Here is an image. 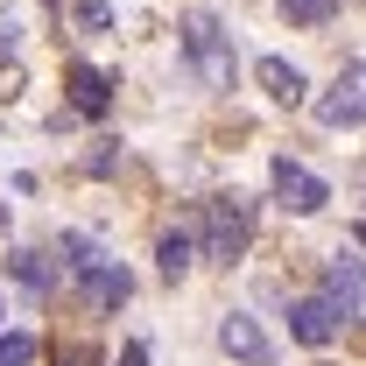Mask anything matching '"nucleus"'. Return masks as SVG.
<instances>
[{"mask_svg": "<svg viewBox=\"0 0 366 366\" xmlns=\"http://www.w3.org/2000/svg\"><path fill=\"white\" fill-rule=\"evenodd\" d=\"M254 239V204L247 197H212L204 204V254L212 261H239Z\"/></svg>", "mask_w": 366, "mask_h": 366, "instance_id": "obj_1", "label": "nucleus"}, {"mask_svg": "<svg viewBox=\"0 0 366 366\" xmlns=\"http://www.w3.org/2000/svg\"><path fill=\"white\" fill-rule=\"evenodd\" d=\"M183 56L197 64L204 85H232V43L212 14H183Z\"/></svg>", "mask_w": 366, "mask_h": 366, "instance_id": "obj_2", "label": "nucleus"}, {"mask_svg": "<svg viewBox=\"0 0 366 366\" xmlns=\"http://www.w3.org/2000/svg\"><path fill=\"white\" fill-rule=\"evenodd\" d=\"M268 183H274V197L296 212V219H310V212H324L331 204V190H324V177H310L296 155H274V169H268Z\"/></svg>", "mask_w": 366, "mask_h": 366, "instance_id": "obj_3", "label": "nucleus"}, {"mask_svg": "<svg viewBox=\"0 0 366 366\" xmlns=\"http://www.w3.org/2000/svg\"><path fill=\"white\" fill-rule=\"evenodd\" d=\"M317 303L338 317V331L366 317V296H360V254H338V261L324 268V296H317Z\"/></svg>", "mask_w": 366, "mask_h": 366, "instance_id": "obj_4", "label": "nucleus"}, {"mask_svg": "<svg viewBox=\"0 0 366 366\" xmlns=\"http://www.w3.org/2000/svg\"><path fill=\"white\" fill-rule=\"evenodd\" d=\"M360 113H366V64H345V71H338V85L317 99V120L345 134V127H360Z\"/></svg>", "mask_w": 366, "mask_h": 366, "instance_id": "obj_5", "label": "nucleus"}, {"mask_svg": "<svg viewBox=\"0 0 366 366\" xmlns=\"http://www.w3.org/2000/svg\"><path fill=\"white\" fill-rule=\"evenodd\" d=\"M219 345H226L239 366H274V345H268V331L247 317V310H232L226 324H219Z\"/></svg>", "mask_w": 366, "mask_h": 366, "instance_id": "obj_6", "label": "nucleus"}, {"mask_svg": "<svg viewBox=\"0 0 366 366\" xmlns=\"http://www.w3.org/2000/svg\"><path fill=\"white\" fill-rule=\"evenodd\" d=\"M64 85H71V106H78L85 120H99V113L113 106V78H106L99 64H71V78H64Z\"/></svg>", "mask_w": 366, "mask_h": 366, "instance_id": "obj_7", "label": "nucleus"}, {"mask_svg": "<svg viewBox=\"0 0 366 366\" xmlns=\"http://www.w3.org/2000/svg\"><path fill=\"white\" fill-rule=\"evenodd\" d=\"M127 296H134V274L120 268V261H99V268L85 274V303L92 310H120Z\"/></svg>", "mask_w": 366, "mask_h": 366, "instance_id": "obj_8", "label": "nucleus"}, {"mask_svg": "<svg viewBox=\"0 0 366 366\" xmlns=\"http://www.w3.org/2000/svg\"><path fill=\"white\" fill-rule=\"evenodd\" d=\"M289 331H296L303 345H331V338H338V317L324 310L317 296H303V303H289Z\"/></svg>", "mask_w": 366, "mask_h": 366, "instance_id": "obj_9", "label": "nucleus"}, {"mask_svg": "<svg viewBox=\"0 0 366 366\" xmlns=\"http://www.w3.org/2000/svg\"><path fill=\"white\" fill-rule=\"evenodd\" d=\"M261 85H268V99H282V106H303V92H310L289 56H261Z\"/></svg>", "mask_w": 366, "mask_h": 366, "instance_id": "obj_10", "label": "nucleus"}, {"mask_svg": "<svg viewBox=\"0 0 366 366\" xmlns=\"http://www.w3.org/2000/svg\"><path fill=\"white\" fill-rule=\"evenodd\" d=\"M56 261H64V274H78V282H85V274L99 268V261H106V254H99V247H92L85 232H64V239H56Z\"/></svg>", "mask_w": 366, "mask_h": 366, "instance_id": "obj_11", "label": "nucleus"}, {"mask_svg": "<svg viewBox=\"0 0 366 366\" xmlns=\"http://www.w3.org/2000/svg\"><path fill=\"white\" fill-rule=\"evenodd\" d=\"M190 254H197V239H190V232H162V247H155V268L177 282V274H190Z\"/></svg>", "mask_w": 366, "mask_h": 366, "instance_id": "obj_12", "label": "nucleus"}, {"mask_svg": "<svg viewBox=\"0 0 366 366\" xmlns=\"http://www.w3.org/2000/svg\"><path fill=\"white\" fill-rule=\"evenodd\" d=\"M7 268H14V282H21V289H36V296L49 289V261H43V254H29V247H21Z\"/></svg>", "mask_w": 366, "mask_h": 366, "instance_id": "obj_13", "label": "nucleus"}, {"mask_svg": "<svg viewBox=\"0 0 366 366\" xmlns=\"http://www.w3.org/2000/svg\"><path fill=\"white\" fill-rule=\"evenodd\" d=\"M36 360V338L29 331H0V366H29Z\"/></svg>", "mask_w": 366, "mask_h": 366, "instance_id": "obj_14", "label": "nucleus"}, {"mask_svg": "<svg viewBox=\"0 0 366 366\" xmlns=\"http://www.w3.org/2000/svg\"><path fill=\"white\" fill-rule=\"evenodd\" d=\"M282 14H289V21H331L338 0H282Z\"/></svg>", "mask_w": 366, "mask_h": 366, "instance_id": "obj_15", "label": "nucleus"}, {"mask_svg": "<svg viewBox=\"0 0 366 366\" xmlns=\"http://www.w3.org/2000/svg\"><path fill=\"white\" fill-rule=\"evenodd\" d=\"M21 92V56L7 49V36H0V99H14Z\"/></svg>", "mask_w": 366, "mask_h": 366, "instance_id": "obj_16", "label": "nucleus"}, {"mask_svg": "<svg viewBox=\"0 0 366 366\" xmlns=\"http://www.w3.org/2000/svg\"><path fill=\"white\" fill-rule=\"evenodd\" d=\"M78 21H85V29H113V14H106V0H78Z\"/></svg>", "mask_w": 366, "mask_h": 366, "instance_id": "obj_17", "label": "nucleus"}, {"mask_svg": "<svg viewBox=\"0 0 366 366\" xmlns=\"http://www.w3.org/2000/svg\"><path fill=\"white\" fill-rule=\"evenodd\" d=\"M120 366H148V345H127V352H120Z\"/></svg>", "mask_w": 366, "mask_h": 366, "instance_id": "obj_18", "label": "nucleus"}, {"mask_svg": "<svg viewBox=\"0 0 366 366\" xmlns=\"http://www.w3.org/2000/svg\"><path fill=\"white\" fill-rule=\"evenodd\" d=\"M56 366H99V360H92V352H64Z\"/></svg>", "mask_w": 366, "mask_h": 366, "instance_id": "obj_19", "label": "nucleus"}, {"mask_svg": "<svg viewBox=\"0 0 366 366\" xmlns=\"http://www.w3.org/2000/svg\"><path fill=\"white\" fill-rule=\"evenodd\" d=\"M7 7H14V0H0V14H7Z\"/></svg>", "mask_w": 366, "mask_h": 366, "instance_id": "obj_20", "label": "nucleus"}, {"mask_svg": "<svg viewBox=\"0 0 366 366\" xmlns=\"http://www.w3.org/2000/svg\"><path fill=\"white\" fill-rule=\"evenodd\" d=\"M0 219H7V212H0Z\"/></svg>", "mask_w": 366, "mask_h": 366, "instance_id": "obj_21", "label": "nucleus"}]
</instances>
